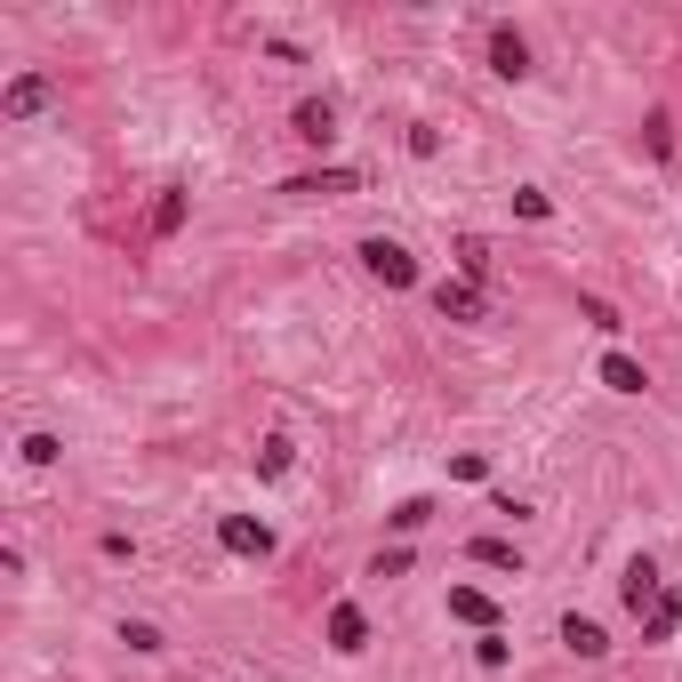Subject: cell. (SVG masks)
I'll use <instances>...</instances> for the list:
<instances>
[{
    "mask_svg": "<svg viewBox=\"0 0 682 682\" xmlns=\"http://www.w3.org/2000/svg\"><path fill=\"white\" fill-rule=\"evenodd\" d=\"M362 265H369V282H386V289H418V257H409L401 242H386V233L362 242Z\"/></svg>",
    "mask_w": 682,
    "mask_h": 682,
    "instance_id": "6da1fadb",
    "label": "cell"
},
{
    "mask_svg": "<svg viewBox=\"0 0 682 682\" xmlns=\"http://www.w3.org/2000/svg\"><path fill=\"white\" fill-rule=\"evenodd\" d=\"M49 73H17L9 89H0V121H32V113H49Z\"/></svg>",
    "mask_w": 682,
    "mask_h": 682,
    "instance_id": "7a4b0ae2",
    "label": "cell"
},
{
    "mask_svg": "<svg viewBox=\"0 0 682 682\" xmlns=\"http://www.w3.org/2000/svg\"><path fill=\"white\" fill-rule=\"evenodd\" d=\"M217 546H225V554H242V562H265V554H273V530L250 522V515H225V522H217Z\"/></svg>",
    "mask_w": 682,
    "mask_h": 682,
    "instance_id": "3957f363",
    "label": "cell"
},
{
    "mask_svg": "<svg viewBox=\"0 0 682 682\" xmlns=\"http://www.w3.org/2000/svg\"><path fill=\"white\" fill-rule=\"evenodd\" d=\"M619 594H627L634 619H651V610H659V562H651V554H634V562L619 570Z\"/></svg>",
    "mask_w": 682,
    "mask_h": 682,
    "instance_id": "277c9868",
    "label": "cell"
},
{
    "mask_svg": "<svg viewBox=\"0 0 682 682\" xmlns=\"http://www.w3.org/2000/svg\"><path fill=\"white\" fill-rule=\"evenodd\" d=\"M490 73H498V81H530V41H522L515 24L490 32Z\"/></svg>",
    "mask_w": 682,
    "mask_h": 682,
    "instance_id": "5b68a950",
    "label": "cell"
},
{
    "mask_svg": "<svg viewBox=\"0 0 682 682\" xmlns=\"http://www.w3.org/2000/svg\"><path fill=\"white\" fill-rule=\"evenodd\" d=\"M434 314H441V322H482L490 297L474 289V282H434Z\"/></svg>",
    "mask_w": 682,
    "mask_h": 682,
    "instance_id": "8992f818",
    "label": "cell"
},
{
    "mask_svg": "<svg viewBox=\"0 0 682 682\" xmlns=\"http://www.w3.org/2000/svg\"><path fill=\"white\" fill-rule=\"evenodd\" d=\"M329 651H337V659H362V651H369V619H362V602H337V610H329Z\"/></svg>",
    "mask_w": 682,
    "mask_h": 682,
    "instance_id": "52a82bcc",
    "label": "cell"
},
{
    "mask_svg": "<svg viewBox=\"0 0 682 682\" xmlns=\"http://www.w3.org/2000/svg\"><path fill=\"white\" fill-rule=\"evenodd\" d=\"M289 136H305V145H329V136H337V105H329V96H305V105L289 113Z\"/></svg>",
    "mask_w": 682,
    "mask_h": 682,
    "instance_id": "ba28073f",
    "label": "cell"
},
{
    "mask_svg": "<svg viewBox=\"0 0 682 682\" xmlns=\"http://www.w3.org/2000/svg\"><path fill=\"white\" fill-rule=\"evenodd\" d=\"M562 651H570V659H602V651H610V634L587 619V610H570V619H562Z\"/></svg>",
    "mask_w": 682,
    "mask_h": 682,
    "instance_id": "9c48e42d",
    "label": "cell"
},
{
    "mask_svg": "<svg viewBox=\"0 0 682 682\" xmlns=\"http://www.w3.org/2000/svg\"><path fill=\"white\" fill-rule=\"evenodd\" d=\"M450 619H466V627H482V634H498V602H490L482 587H450Z\"/></svg>",
    "mask_w": 682,
    "mask_h": 682,
    "instance_id": "30bf717a",
    "label": "cell"
},
{
    "mask_svg": "<svg viewBox=\"0 0 682 682\" xmlns=\"http://www.w3.org/2000/svg\"><path fill=\"white\" fill-rule=\"evenodd\" d=\"M602 386L610 394H642V386H651V369H642L634 354H602Z\"/></svg>",
    "mask_w": 682,
    "mask_h": 682,
    "instance_id": "8fae6325",
    "label": "cell"
},
{
    "mask_svg": "<svg viewBox=\"0 0 682 682\" xmlns=\"http://www.w3.org/2000/svg\"><path fill=\"white\" fill-rule=\"evenodd\" d=\"M289 466H297V441H289V434H265V441H257V474H265V482H282Z\"/></svg>",
    "mask_w": 682,
    "mask_h": 682,
    "instance_id": "7c38bea8",
    "label": "cell"
},
{
    "mask_svg": "<svg viewBox=\"0 0 682 682\" xmlns=\"http://www.w3.org/2000/svg\"><path fill=\"white\" fill-rule=\"evenodd\" d=\"M466 554L482 562V570H522V546H515V538H474Z\"/></svg>",
    "mask_w": 682,
    "mask_h": 682,
    "instance_id": "4fadbf2b",
    "label": "cell"
},
{
    "mask_svg": "<svg viewBox=\"0 0 682 682\" xmlns=\"http://www.w3.org/2000/svg\"><path fill=\"white\" fill-rule=\"evenodd\" d=\"M362 177H354V169H314V177H289L282 193H354Z\"/></svg>",
    "mask_w": 682,
    "mask_h": 682,
    "instance_id": "5bb4252c",
    "label": "cell"
},
{
    "mask_svg": "<svg viewBox=\"0 0 682 682\" xmlns=\"http://www.w3.org/2000/svg\"><path fill=\"white\" fill-rule=\"evenodd\" d=\"M458 265H466V282H474V289H482L498 257H490V242H482V233H466V242H458Z\"/></svg>",
    "mask_w": 682,
    "mask_h": 682,
    "instance_id": "9a60e30c",
    "label": "cell"
},
{
    "mask_svg": "<svg viewBox=\"0 0 682 682\" xmlns=\"http://www.w3.org/2000/svg\"><path fill=\"white\" fill-rule=\"evenodd\" d=\"M177 225H185V185H161V201H153V233L169 242Z\"/></svg>",
    "mask_w": 682,
    "mask_h": 682,
    "instance_id": "2e32d148",
    "label": "cell"
},
{
    "mask_svg": "<svg viewBox=\"0 0 682 682\" xmlns=\"http://www.w3.org/2000/svg\"><path fill=\"white\" fill-rule=\"evenodd\" d=\"M674 627H682V594H659V610L642 619V642H666Z\"/></svg>",
    "mask_w": 682,
    "mask_h": 682,
    "instance_id": "e0dca14e",
    "label": "cell"
},
{
    "mask_svg": "<svg viewBox=\"0 0 682 682\" xmlns=\"http://www.w3.org/2000/svg\"><path fill=\"white\" fill-rule=\"evenodd\" d=\"M386 522H394L401 538H409V530H426V522H434V498H401V506H394Z\"/></svg>",
    "mask_w": 682,
    "mask_h": 682,
    "instance_id": "ac0fdd59",
    "label": "cell"
},
{
    "mask_svg": "<svg viewBox=\"0 0 682 682\" xmlns=\"http://www.w3.org/2000/svg\"><path fill=\"white\" fill-rule=\"evenodd\" d=\"M578 314H587V322H594L602 337H619V329H627V322H619V305H610V297H578Z\"/></svg>",
    "mask_w": 682,
    "mask_h": 682,
    "instance_id": "d6986e66",
    "label": "cell"
},
{
    "mask_svg": "<svg viewBox=\"0 0 682 682\" xmlns=\"http://www.w3.org/2000/svg\"><path fill=\"white\" fill-rule=\"evenodd\" d=\"M121 642H129V651H145V659H153V651H161V627H153V619H121Z\"/></svg>",
    "mask_w": 682,
    "mask_h": 682,
    "instance_id": "ffe728a7",
    "label": "cell"
},
{
    "mask_svg": "<svg viewBox=\"0 0 682 682\" xmlns=\"http://www.w3.org/2000/svg\"><path fill=\"white\" fill-rule=\"evenodd\" d=\"M57 458H64L57 434H24V466H57Z\"/></svg>",
    "mask_w": 682,
    "mask_h": 682,
    "instance_id": "44dd1931",
    "label": "cell"
},
{
    "mask_svg": "<svg viewBox=\"0 0 682 682\" xmlns=\"http://www.w3.org/2000/svg\"><path fill=\"white\" fill-rule=\"evenodd\" d=\"M450 474H458V482H490V458H482V450H458Z\"/></svg>",
    "mask_w": 682,
    "mask_h": 682,
    "instance_id": "7402d4cb",
    "label": "cell"
},
{
    "mask_svg": "<svg viewBox=\"0 0 682 682\" xmlns=\"http://www.w3.org/2000/svg\"><path fill=\"white\" fill-rule=\"evenodd\" d=\"M474 659H482V666L498 674V666H506V659H515V651H506V634H482V642H474Z\"/></svg>",
    "mask_w": 682,
    "mask_h": 682,
    "instance_id": "603a6c76",
    "label": "cell"
},
{
    "mask_svg": "<svg viewBox=\"0 0 682 682\" xmlns=\"http://www.w3.org/2000/svg\"><path fill=\"white\" fill-rule=\"evenodd\" d=\"M401 570H409V546H386V554L369 562V578H401Z\"/></svg>",
    "mask_w": 682,
    "mask_h": 682,
    "instance_id": "cb8c5ba5",
    "label": "cell"
},
{
    "mask_svg": "<svg viewBox=\"0 0 682 682\" xmlns=\"http://www.w3.org/2000/svg\"><path fill=\"white\" fill-rule=\"evenodd\" d=\"M409 153L434 161V153H441V129H426V121H418V129H409Z\"/></svg>",
    "mask_w": 682,
    "mask_h": 682,
    "instance_id": "d4e9b609",
    "label": "cell"
},
{
    "mask_svg": "<svg viewBox=\"0 0 682 682\" xmlns=\"http://www.w3.org/2000/svg\"><path fill=\"white\" fill-rule=\"evenodd\" d=\"M515 210H522V217H554V201H546L538 185H522V193H515Z\"/></svg>",
    "mask_w": 682,
    "mask_h": 682,
    "instance_id": "484cf974",
    "label": "cell"
},
{
    "mask_svg": "<svg viewBox=\"0 0 682 682\" xmlns=\"http://www.w3.org/2000/svg\"><path fill=\"white\" fill-rule=\"evenodd\" d=\"M651 153H659V161L674 153V121H666V113H651Z\"/></svg>",
    "mask_w": 682,
    "mask_h": 682,
    "instance_id": "4316f807",
    "label": "cell"
}]
</instances>
